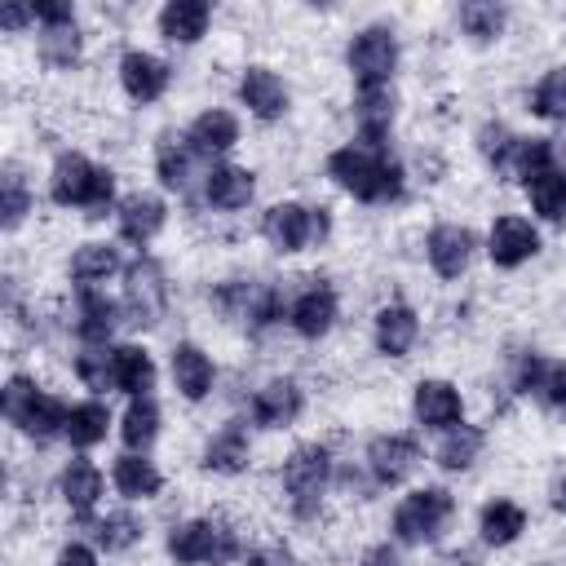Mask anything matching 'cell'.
<instances>
[{
	"instance_id": "6da1fadb",
	"label": "cell",
	"mask_w": 566,
	"mask_h": 566,
	"mask_svg": "<svg viewBox=\"0 0 566 566\" xmlns=\"http://www.w3.org/2000/svg\"><path fill=\"white\" fill-rule=\"evenodd\" d=\"M327 172L336 177L340 190H349L354 199H367V203L398 199V190H402V168L385 150H367V146H340L327 159Z\"/></svg>"
},
{
	"instance_id": "7a4b0ae2",
	"label": "cell",
	"mask_w": 566,
	"mask_h": 566,
	"mask_svg": "<svg viewBox=\"0 0 566 566\" xmlns=\"http://www.w3.org/2000/svg\"><path fill=\"white\" fill-rule=\"evenodd\" d=\"M49 190L62 208H106L115 195V177H111V168H102L84 155H62Z\"/></svg>"
},
{
	"instance_id": "3957f363",
	"label": "cell",
	"mask_w": 566,
	"mask_h": 566,
	"mask_svg": "<svg viewBox=\"0 0 566 566\" xmlns=\"http://www.w3.org/2000/svg\"><path fill=\"white\" fill-rule=\"evenodd\" d=\"M66 411H71V407H62L53 394L35 389V385L22 380V376H13V380L4 385V416H9L22 433H31V438H40V442L66 429Z\"/></svg>"
},
{
	"instance_id": "277c9868",
	"label": "cell",
	"mask_w": 566,
	"mask_h": 566,
	"mask_svg": "<svg viewBox=\"0 0 566 566\" xmlns=\"http://www.w3.org/2000/svg\"><path fill=\"white\" fill-rule=\"evenodd\" d=\"M168 553L186 566H226L239 553V539L221 522H186L168 535Z\"/></svg>"
},
{
	"instance_id": "5b68a950",
	"label": "cell",
	"mask_w": 566,
	"mask_h": 566,
	"mask_svg": "<svg viewBox=\"0 0 566 566\" xmlns=\"http://www.w3.org/2000/svg\"><path fill=\"white\" fill-rule=\"evenodd\" d=\"M451 495L442 486H424L416 495H407L398 509H394V535L402 544H424V539H438L442 526L451 522Z\"/></svg>"
},
{
	"instance_id": "8992f818",
	"label": "cell",
	"mask_w": 566,
	"mask_h": 566,
	"mask_svg": "<svg viewBox=\"0 0 566 566\" xmlns=\"http://www.w3.org/2000/svg\"><path fill=\"white\" fill-rule=\"evenodd\" d=\"M327 478H332V460H327V451L318 442L296 447L287 455V464H283V491L292 495V509L301 517H310L318 509V500L327 491Z\"/></svg>"
},
{
	"instance_id": "52a82bcc",
	"label": "cell",
	"mask_w": 566,
	"mask_h": 566,
	"mask_svg": "<svg viewBox=\"0 0 566 566\" xmlns=\"http://www.w3.org/2000/svg\"><path fill=\"white\" fill-rule=\"evenodd\" d=\"M345 57H349V71H354L358 88H380L394 75L398 44H394V35L385 27H367V31L354 35V44H349Z\"/></svg>"
},
{
	"instance_id": "ba28073f",
	"label": "cell",
	"mask_w": 566,
	"mask_h": 566,
	"mask_svg": "<svg viewBox=\"0 0 566 566\" xmlns=\"http://www.w3.org/2000/svg\"><path fill=\"white\" fill-rule=\"evenodd\" d=\"M212 305L221 314L248 323V327H265V323H274L283 314V301H279L274 287H265V283H239V279L234 283H221L212 292Z\"/></svg>"
},
{
	"instance_id": "9c48e42d",
	"label": "cell",
	"mask_w": 566,
	"mask_h": 566,
	"mask_svg": "<svg viewBox=\"0 0 566 566\" xmlns=\"http://www.w3.org/2000/svg\"><path fill=\"white\" fill-rule=\"evenodd\" d=\"M124 310L133 327H150L164 314V270L159 261L142 256L128 265V283H124Z\"/></svg>"
},
{
	"instance_id": "30bf717a",
	"label": "cell",
	"mask_w": 566,
	"mask_h": 566,
	"mask_svg": "<svg viewBox=\"0 0 566 566\" xmlns=\"http://www.w3.org/2000/svg\"><path fill=\"white\" fill-rule=\"evenodd\" d=\"M535 248H539V234H535V226L522 221V217H500V221L491 226V234H486V252H491V261L504 265V270L531 261Z\"/></svg>"
},
{
	"instance_id": "8fae6325",
	"label": "cell",
	"mask_w": 566,
	"mask_h": 566,
	"mask_svg": "<svg viewBox=\"0 0 566 566\" xmlns=\"http://www.w3.org/2000/svg\"><path fill=\"white\" fill-rule=\"evenodd\" d=\"M416 460H420V447H416V438H407V433H380V438H371V447H367V464H371L376 482H385V486L402 482V478L416 469Z\"/></svg>"
},
{
	"instance_id": "7c38bea8",
	"label": "cell",
	"mask_w": 566,
	"mask_h": 566,
	"mask_svg": "<svg viewBox=\"0 0 566 566\" xmlns=\"http://www.w3.org/2000/svg\"><path fill=\"white\" fill-rule=\"evenodd\" d=\"M261 234L279 248V252H296L314 239V208H301V203H274L265 217H261Z\"/></svg>"
},
{
	"instance_id": "4fadbf2b",
	"label": "cell",
	"mask_w": 566,
	"mask_h": 566,
	"mask_svg": "<svg viewBox=\"0 0 566 566\" xmlns=\"http://www.w3.org/2000/svg\"><path fill=\"white\" fill-rule=\"evenodd\" d=\"M411 411L424 429H451L460 420V394L447 380H420L416 398H411Z\"/></svg>"
},
{
	"instance_id": "5bb4252c",
	"label": "cell",
	"mask_w": 566,
	"mask_h": 566,
	"mask_svg": "<svg viewBox=\"0 0 566 566\" xmlns=\"http://www.w3.org/2000/svg\"><path fill=\"white\" fill-rule=\"evenodd\" d=\"M119 80H124V88H128L133 102H155V97L168 88V66H164L155 53L133 49V53H124V62H119Z\"/></svg>"
},
{
	"instance_id": "9a60e30c",
	"label": "cell",
	"mask_w": 566,
	"mask_h": 566,
	"mask_svg": "<svg viewBox=\"0 0 566 566\" xmlns=\"http://www.w3.org/2000/svg\"><path fill=\"white\" fill-rule=\"evenodd\" d=\"M239 97H243V106H248L252 115H261V119H279L283 106H287V88H283V80H279L274 71H265V66H248V71H243V80H239Z\"/></svg>"
},
{
	"instance_id": "2e32d148",
	"label": "cell",
	"mask_w": 566,
	"mask_h": 566,
	"mask_svg": "<svg viewBox=\"0 0 566 566\" xmlns=\"http://www.w3.org/2000/svg\"><path fill=\"white\" fill-rule=\"evenodd\" d=\"M358 146L367 150H385V137H389V119H394V97L389 88H358Z\"/></svg>"
},
{
	"instance_id": "e0dca14e",
	"label": "cell",
	"mask_w": 566,
	"mask_h": 566,
	"mask_svg": "<svg viewBox=\"0 0 566 566\" xmlns=\"http://www.w3.org/2000/svg\"><path fill=\"white\" fill-rule=\"evenodd\" d=\"M469 256H473V234H469L464 226H438V230L429 234V265H433L442 279L464 274Z\"/></svg>"
},
{
	"instance_id": "ac0fdd59",
	"label": "cell",
	"mask_w": 566,
	"mask_h": 566,
	"mask_svg": "<svg viewBox=\"0 0 566 566\" xmlns=\"http://www.w3.org/2000/svg\"><path fill=\"white\" fill-rule=\"evenodd\" d=\"M301 416V389L292 380H270L265 389H256L252 398V420L265 429H283Z\"/></svg>"
},
{
	"instance_id": "d6986e66",
	"label": "cell",
	"mask_w": 566,
	"mask_h": 566,
	"mask_svg": "<svg viewBox=\"0 0 566 566\" xmlns=\"http://www.w3.org/2000/svg\"><path fill=\"white\" fill-rule=\"evenodd\" d=\"M164 226V203L155 195H128L119 203V234L137 248H146Z\"/></svg>"
},
{
	"instance_id": "ffe728a7",
	"label": "cell",
	"mask_w": 566,
	"mask_h": 566,
	"mask_svg": "<svg viewBox=\"0 0 566 566\" xmlns=\"http://www.w3.org/2000/svg\"><path fill=\"white\" fill-rule=\"evenodd\" d=\"M292 327L301 332V336H323L327 327H332V318H336V292L332 287H323V283H314V287H305L296 301H292Z\"/></svg>"
},
{
	"instance_id": "44dd1931",
	"label": "cell",
	"mask_w": 566,
	"mask_h": 566,
	"mask_svg": "<svg viewBox=\"0 0 566 566\" xmlns=\"http://www.w3.org/2000/svg\"><path fill=\"white\" fill-rule=\"evenodd\" d=\"M252 190H256L252 172H248V168H234V164H221V168H212V172H208V181H203V195H208V203H212V208H226V212L243 208V203L252 199Z\"/></svg>"
},
{
	"instance_id": "7402d4cb",
	"label": "cell",
	"mask_w": 566,
	"mask_h": 566,
	"mask_svg": "<svg viewBox=\"0 0 566 566\" xmlns=\"http://www.w3.org/2000/svg\"><path fill=\"white\" fill-rule=\"evenodd\" d=\"M416 332H420V323L407 305H385L376 314V349L389 354V358H402L416 345Z\"/></svg>"
},
{
	"instance_id": "603a6c76",
	"label": "cell",
	"mask_w": 566,
	"mask_h": 566,
	"mask_svg": "<svg viewBox=\"0 0 566 566\" xmlns=\"http://www.w3.org/2000/svg\"><path fill=\"white\" fill-rule=\"evenodd\" d=\"M517 385H522L526 394H539L548 407H566V363H548V358L531 354V358L522 363Z\"/></svg>"
},
{
	"instance_id": "cb8c5ba5",
	"label": "cell",
	"mask_w": 566,
	"mask_h": 566,
	"mask_svg": "<svg viewBox=\"0 0 566 566\" xmlns=\"http://www.w3.org/2000/svg\"><path fill=\"white\" fill-rule=\"evenodd\" d=\"M208 4L203 0H172V4H164V13H159V31L172 40V44H195L199 35H203V27H208Z\"/></svg>"
},
{
	"instance_id": "d4e9b609",
	"label": "cell",
	"mask_w": 566,
	"mask_h": 566,
	"mask_svg": "<svg viewBox=\"0 0 566 566\" xmlns=\"http://www.w3.org/2000/svg\"><path fill=\"white\" fill-rule=\"evenodd\" d=\"M172 380H177V389L190 402H199L212 389V363H208V354L199 345H177L172 349Z\"/></svg>"
},
{
	"instance_id": "484cf974",
	"label": "cell",
	"mask_w": 566,
	"mask_h": 566,
	"mask_svg": "<svg viewBox=\"0 0 566 566\" xmlns=\"http://www.w3.org/2000/svg\"><path fill=\"white\" fill-rule=\"evenodd\" d=\"M544 168H553V146L544 137H513L509 155L500 159V172L504 177H517V181H531Z\"/></svg>"
},
{
	"instance_id": "4316f807",
	"label": "cell",
	"mask_w": 566,
	"mask_h": 566,
	"mask_svg": "<svg viewBox=\"0 0 566 566\" xmlns=\"http://www.w3.org/2000/svg\"><path fill=\"white\" fill-rule=\"evenodd\" d=\"M111 358H115V389H124V394H133V398H146V389L155 385V363H150V354L137 349V345H115Z\"/></svg>"
},
{
	"instance_id": "83f0119b",
	"label": "cell",
	"mask_w": 566,
	"mask_h": 566,
	"mask_svg": "<svg viewBox=\"0 0 566 566\" xmlns=\"http://www.w3.org/2000/svg\"><path fill=\"white\" fill-rule=\"evenodd\" d=\"M199 155H217V150H230L239 142V124L230 111H203L195 124H190V137H186Z\"/></svg>"
},
{
	"instance_id": "f1b7e54d",
	"label": "cell",
	"mask_w": 566,
	"mask_h": 566,
	"mask_svg": "<svg viewBox=\"0 0 566 566\" xmlns=\"http://www.w3.org/2000/svg\"><path fill=\"white\" fill-rule=\"evenodd\" d=\"M243 464H248V433L239 424H226L203 447V469H212V473H239Z\"/></svg>"
},
{
	"instance_id": "f546056e",
	"label": "cell",
	"mask_w": 566,
	"mask_h": 566,
	"mask_svg": "<svg viewBox=\"0 0 566 566\" xmlns=\"http://www.w3.org/2000/svg\"><path fill=\"white\" fill-rule=\"evenodd\" d=\"M159 469L146 460V455H119L115 460V486H119V495H128V500H150L155 491H159Z\"/></svg>"
},
{
	"instance_id": "4dcf8cb0",
	"label": "cell",
	"mask_w": 566,
	"mask_h": 566,
	"mask_svg": "<svg viewBox=\"0 0 566 566\" xmlns=\"http://www.w3.org/2000/svg\"><path fill=\"white\" fill-rule=\"evenodd\" d=\"M115 323H119V305L111 301V296H102V292H84L80 296V336L84 340H93V345H102L111 332H115Z\"/></svg>"
},
{
	"instance_id": "1f68e13d",
	"label": "cell",
	"mask_w": 566,
	"mask_h": 566,
	"mask_svg": "<svg viewBox=\"0 0 566 566\" xmlns=\"http://www.w3.org/2000/svg\"><path fill=\"white\" fill-rule=\"evenodd\" d=\"M106 429H111V411L102 402H80V407L66 411V429L62 433L71 438V447H97L106 438Z\"/></svg>"
},
{
	"instance_id": "d6a6232c",
	"label": "cell",
	"mask_w": 566,
	"mask_h": 566,
	"mask_svg": "<svg viewBox=\"0 0 566 566\" xmlns=\"http://www.w3.org/2000/svg\"><path fill=\"white\" fill-rule=\"evenodd\" d=\"M526 195H531V203H535V212L544 221H562L566 217V172L562 168H544L539 177H531Z\"/></svg>"
},
{
	"instance_id": "836d02e7",
	"label": "cell",
	"mask_w": 566,
	"mask_h": 566,
	"mask_svg": "<svg viewBox=\"0 0 566 566\" xmlns=\"http://www.w3.org/2000/svg\"><path fill=\"white\" fill-rule=\"evenodd\" d=\"M62 495H66V504L75 513H88L97 504V495H102V473L88 460H71L66 473H62Z\"/></svg>"
},
{
	"instance_id": "e575fe53",
	"label": "cell",
	"mask_w": 566,
	"mask_h": 566,
	"mask_svg": "<svg viewBox=\"0 0 566 566\" xmlns=\"http://www.w3.org/2000/svg\"><path fill=\"white\" fill-rule=\"evenodd\" d=\"M526 531V513L513 500H491L482 509V539L486 544H513Z\"/></svg>"
},
{
	"instance_id": "d590c367",
	"label": "cell",
	"mask_w": 566,
	"mask_h": 566,
	"mask_svg": "<svg viewBox=\"0 0 566 566\" xmlns=\"http://www.w3.org/2000/svg\"><path fill=\"white\" fill-rule=\"evenodd\" d=\"M482 451V429L478 424H451L447 438L438 442V464L442 469H469Z\"/></svg>"
},
{
	"instance_id": "8d00e7d4",
	"label": "cell",
	"mask_w": 566,
	"mask_h": 566,
	"mask_svg": "<svg viewBox=\"0 0 566 566\" xmlns=\"http://www.w3.org/2000/svg\"><path fill=\"white\" fill-rule=\"evenodd\" d=\"M195 146L190 142H177V137H168L164 146H159V181L168 186V190H186L190 186V172H195Z\"/></svg>"
},
{
	"instance_id": "74e56055",
	"label": "cell",
	"mask_w": 566,
	"mask_h": 566,
	"mask_svg": "<svg viewBox=\"0 0 566 566\" xmlns=\"http://www.w3.org/2000/svg\"><path fill=\"white\" fill-rule=\"evenodd\" d=\"M119 270V252L111 248V243H84L80 252H75V261H71V274H75V283H102V279H111Z\"/></svg>"
},
{
	"instance_id": "f35d334b",
	"label": "cell",
	"mask_w": 566,
	"mask_h": 566,
	"mask_svg": "<svg viewBox=\"0 0 566 566\" xmlns=\"http://www.w3.org/2000/svg\"><path fill=\"white\" fill-rule=\"evenodd\" d=\"M119 433H124V442H128L133 451L150 447V442H155V433H159V407H155L150 398H133V402H128V411H124Z\"/></svg>"
},
{
	"instance_id": "ab89813d",
	"label": "cell",
	"mask_w": 566,
	"mask_h": 566,
	"mask_svg": "<svg viewBox=\"0 0 566 566\" xmlns=\"http://www.w3.org/2000/svg\"><path fill=\"white\" fill-rule=\"evenodd\" d=\"M40 53H44V62H53V66H71V62L80 57V31H75V22L44 27V31H40Z\"/></svg>"
},
{
	"instance_id": "60d3db41",
	"label": "cell",
	"mask_w": 566,
	"mask_h": 566,
	"mask_svg": "<svg viewBox=\"0 0 566 566\" xmlns=\"http://www.w3.org/2000/svg\"><path fill=\"white\" fill-rule=\"evenodd\" d=\"M531 111H535V115H544V119H566V66L548 71V75L535 84Z\"/></svg>"
},
{
	"instance_id": "b9f144b4",
	"label": "cell",
	"mask_w": 566,
	"mask_h": 566,
	"mask_svg": "<svg viewBox=\"0 0 566 566\" xmlns=\"http://www.w3.org/2000/svg\"><path fill=\"white\" fill-rule=\"evenodd\" d=\"M460 27H464L473 40H491V35H500V27H504V9L491 4V0L460 4Z\"/></svg>"
},
{
	"instance_id": "7bdbcfd3",
	"label": "cell",
	"mask_w": 566,
	"mask_h": 566,
	"mask_svg": "<svg viewBox=\"0 0 566 566\" xmlns=\"http://www.w3.org/2000/svg\"><path fill=\"white\" fill-rule=\"evenodd\" d=\"M75 371H80V380H84L88 389H97V394H102L106 385L115 389V358H111V349H106V354H102V349L80 354V358H75Z\"/></svg>"
},
{
	"instance_id": "ee69618b",
	"label": "cell",
	"mask_w": 566,
	"mask_h": 566,
	"mask_svg": "<svg viewBox=\"0 0 566 566\" xmlns=\"http://www.w3.org/2000/svg\"><path fill=\"white\" fill-rule=\"evenodd\" d=\"M137 535H142V526H137L128 513H111V517L97 522V544L111 548V553H115V548H128Z\"/></svg>"
},
{
	"instance_id": "f6af8a7d",
	"label": "cell",
	"mask_w": 566,
	"mask_h": 566,
	"mask_svg": "<svg viewBox=\"0 0 566 566\" xmlns=\"http://www.w3.org/2000/svg\"><path fill=\"white\" fill-rule=\"evenodd\" d=\"M22 212H27V186H22V177L9 168V172H4V226H18Z\"/></svg>"
},
{
	"instance_id": "bcb514c9",
	"label": "cell",
	"mask_w": 566,
	"mask_h": 566,
	"mask_svg": "<svg viewBox=\"0 0 566 566\" xmlns=\"http://www.w3.org/2000/svg\"><path fill=\"white\" fill-rule=\"evenodd\" d=\"M57 566H97V557H93V548H84V544H66V548L57 553Z\"/></svg>"
},
{
	"instance_id": "7dc6e473",
	"label": "cell",
	"mask_w": 566,
	"mask_h": 566,
	"mask_svg": "<svg viewBox=\"0 0 566 566\" xmlns=\"http://www.w3.org/2000/svg\"><path fill=\"white\" fill-rule=\"evenodd\" d=\"M363 566H398V553H394L389 544H371V548L363 553Z\"/></svg>"
},
{
	"instance_id": "c3c4849f",
	"label": "cell",
	"mask_w": 566,
	"mask_h": 566,
	"mask_svg": "<svg viewBox=\"0 0 566 566\" xmlns=\"http://www.w3.org/2000/svg\"><path fill=\"white\" fill-rule=\"evenodd\" d=\"M27 18H35L31 4H4V9H0V27H22Z\"/></svg>"
},
{
	"instance_id": "681fc988",
	"label": "cell",
	"mask_w": 566,
	"mask_h": 566,
	"mask_svg": "<svg viewBox=\"0 0 566 566\" xmlns=\"http://www.w3.org/2000/svg\"><path fill=\"white\" fill-rule=\"evenodd\" d=\"M252 566H292L287 548H265V553H252Z\"/></svg>"
},
{
	"instance_id": "f907efd6",
	"label": "cell",
	"mask_w": 566,
	"mask_h": 566,
	"mask_svg": "<svg viewBox=\"0 0 566 566\" xmlns=\"http://www.w3.org/2000/svg\"><path fill=\"white\" fill-rule=\"evenodd\" d=\"M557 504H562V509H566V482H562V495H557Z\"/></svg>"
}]
</instances>
